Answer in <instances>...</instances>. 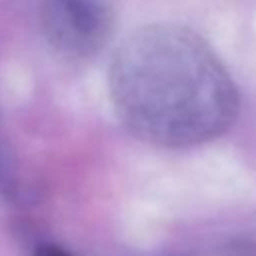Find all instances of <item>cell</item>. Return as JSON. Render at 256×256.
Masks as SVG:
<instances>
[{
    "label": "cell",
    "instance_id": "cell-5",
    "mask_svg": "<svg viewBox=\"0 0 256 256\" xmlns=\"http://www.w3.org/2000/svg\"><path fill=\"white\" fill-rule=\"evenodd\" d=\"M4 182V166H2V158H0V184Z\"/></svg>",
    "mask_w": 256,
    "mask_h": 256
},
{
    "label": "cell",
    "instance_id": "cell-1",
    "mask_svg": "<svg viewBox=\"0 0 256 256\" xmlns=\"http://www.w3.org/2000/svg\"><path fill=\"white\" fill-rule=\"evenodd\" d=\"M108 96L134 136L164 148L206 144L230 130L240 112L234 78L212 46L168 22L144 24L118 44Z\"/></svg>",
    "mask_w": 256,
    "mask_h": 256
},
{
    "label": "cell",
    "instance_id": "cell-3",
    "mask_svg": "<svg viewBox=\"0 0 256 256\" xmlns=\"http://www.w3.org/2000/svg\"><path fill=\"white\" fill-rule=\"evenodd\" d=\"M34 256H76V254L68 252L58 244H38L34 250Z\"/></svg>",
    "mask_w": 256,
    "mask_h": 256
},
{
    "label": "cell",
    "instance_id": "cell-2",
    "mask_svg": "<svg viewBox=\"0 0 256 256\" xmlns=\"http://www.w3.org/2000/svg\"><path fill=\"white\" fill-rule=\"evenodd\" d=\"M40 22L56 52L82 60L108 44L114 30V12L108 0H44Z\"/></svg>",
    "mask_w": 256,
    "mask_h": 256
},
{
    "label": "cell",
    "instance_id": "cell-4",
    "mask_svg": "<svg viewBox=\"0 0 256 256\" xmlns=\"http://www.w3.org/2000/svg\"><path fill=\"white\" fill-rule=\"evenodd\" d=\"M208 256H256L254 248H232V250H222L216 254H208Z\"/></svg>",
    "mask_w": 256,
    "mask_h": 256
}]
</instances>
